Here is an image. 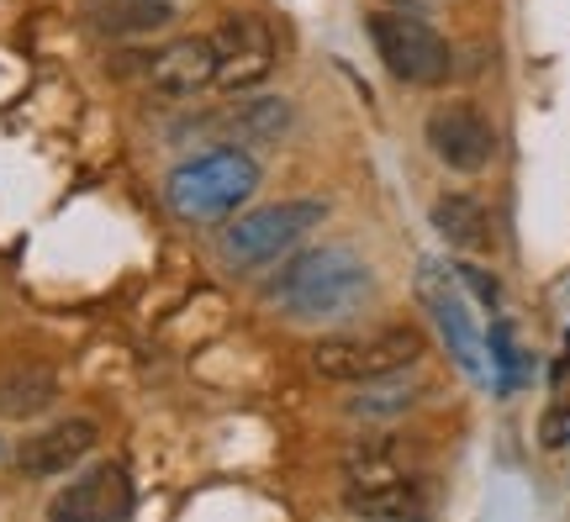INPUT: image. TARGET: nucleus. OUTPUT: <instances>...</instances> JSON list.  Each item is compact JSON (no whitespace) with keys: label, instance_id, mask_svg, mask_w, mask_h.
Segmentation results:
<instances>
[{"label":"nucleus","instance_id":"1","mask_svg":"<svg viewBox=\"0 0 570 522\" xmlns=\"http://www.w3.org/2000/svg\"><path fill=\"white\" fill-rule=\"evenodd\" d=\"M375 275L354 248H312L281 269L269 302L291 322H344L370 302Z\"/></svg>","mask_w":570,"mask_h":522},{"label":"nucleus","instance_id":"4","mask_svg":"<svg viewBox=\"0 0 570 522\" xmlns=\"http://www.w3.org/2000/svg\"><path fill=\"white\" fill-rule=\"evenodd\" d=\"M370 42H375V53H381V63L391 69V80L402 85H423V90H433V85H444L449 75H454V53H449V42L428 27L417 11H375L370 17Z\"/></svg>","mask_w":570,"mask_h":522},{"label":"nucleus","instance_id":"3","mask_svg":"<svg viewBox=\"0 0 570 522\" xmlns=\"http://www.w3.org/2000/svg\"><path fill=\"white\" fill-rule=\"evenodd\" d=\"M417 360H423V333L407 327V322L375 327V333H348V338H323L312 348V370L338 385H365L375 375H402Z\"/></svg>","mask_w":570,"mask_h":522},{"label":"nucleus","instance_id":"18","mask_svg":"<svg viewBox=\"0 0 570 522\" xmlns=\"http://www.w3.org/2000/svg\"><path fill=\"white\" fill-rule=\"evenodd\" d=\"M491 364H497V385H502V391H518V385L529 381V360H523V348L512 343L508 322H491Z\"/></svg>","mask_w":570,"mask_h":522},{"label":"nucleus","instance_id":"11","mask_svg":"<svg viewBox=\"0 0 570 522\" xmlns=\"http://www.w3.org/2000/svg\"><path fill=\"white\" fill-rule=\"evenodd\" d=\"M90 449H96V422L69 417V422H53V427L32 433V439H21L17 464L27 470V475H42V481H48V475L75 470V464H80Z\"/></svg>","mask_w":570,"mask_h":522},{"label":"nucleus","instance_id":"17","mask_svg":"<svg viewBox=\"0 0 570 522\" xmlns=\"http://www.w3.org/2000/svg\"><path fill=\"white\" fill-rule=\"evenodd\" d=\"M412 402H417V385L396 381V375H375V381H365V396L354 402V417H396Z\"/></svg>","mask_w":570,"mask_h":522},{"label":"nucleus","instance_id":"21","mask_svg":"<svg viewBox=\"0 0 570 522\" xmlns=\"http://www.w3.org/2000/svg\"><path fill=\"white\" fill-rule=\"evenodd\" d=\"M550 385H554V396H570V333H566V354L554 360V375H550Z\"/></svg>","mask_w":570,"mask_h":522},{"label":"nucleus","instance_id":"16","mask_svg":"<svg viewBox=\"0 0 570 522\" xmlns=\"http://www.w3.org/2000/svg\"><path fill=\"white\" fill-rule=\"evenodd\" d=\"M407 460H402V443H360L348 454V481L370 485V481H402Z\"/></svg>","mask_w":570,"mask_h":522},{"label":"nucleus","instance_id":"7","mask_svg":"<svg viewBox=\"0 0 570 522\" xmlns=\"http://www.w3.org/2000/svg\"><path fill=\"white\" fill-rule=\"evenodd\" d=\"M417 296H423L433 327L444 333L454 364L465 370L470 381H487V343H481V333H475L470 306H465V296H460V285L449 280V269H439V264H423V269H417Z\"/></svg>","mask_w":570,"mask_h":522},{"label":"nucleus","instance_id":"8","mask_svg":"<svg viewBox=\"0 0 570 522\" xmlns=\"http://www.w3.org/2000/svg\"><path fill=\"white\" fill-rule=\"evenodd\" d=\"M212 53H217V85L223 90H248L275 69V32L265 17L254 11H233V17L212 32Z\"/></svg>","mask_w":570,"mask_h":522},{"label":"nucleus","instance_id":"14","mask_svg":"<svg viewBox=\"0 0 570 522\" xmlns=\"http://www.w3.org/2000/svg\"><path fill=\"white\" fill-rule=\"evenodd\" d=\"M344 506L354 512V518H417V512H423V496H417V481L402 475V481L348 485Z\"/></svg>","mask_w":570,"mask_h":522},{"label":"nucleus","instance_id":"22","mask_svg":"<svg viewBox=\"0 0 570 522\" xmlns=\"http://www.w3.org/2000/svg\"><path fill=\"white\" fill-rule=\"evenodd\" d=\"M396 11H428V6H444V0H391Z\"/></svg>","mask_w":570,"mask_h":522},{"label":"nucleus","instance_id":"13","mask_svg":"<svg viewBox=\"0 0 570 522\" xmlns=\"http://www.w3.org/2000/svg\"><path fill=\"white\" fill-rule=\"evenodd\" d=\"M433 227H439V238L449 248H460V254H481L491 248V211L475 196H439L433 201Z\"/></svg>","mask_w":570,"mask_h":522},{"label":"nucleus","instance_id":"2","mask_svg":"<svg viewBox=\"0 0 570 522\" xmlns=\"http://www.w3.org/2000/svg\"><path fill=\"white\" fill-rule=\"evenodd\" d=\"M259 190V164L244 148H212L169 175V211L185 221H227Z\"/></svg>","mask_w":570,"mask_h":522},{"label":"nucleus","instance_id":"20","mask_svg":"<svg viewBox=\"0 0 570 522\" xmlns=\"http://www.w3.org/2000/svg\"><path fill=\"white\" fill-rule=\"evenodd\" d=\"M454 275H460V280H465L470 290H475V302H481V306H497V302H502V285L491 280V275L481 269V264H460Z\"/></svg>","mask_w":570,"mask_h":522},{"label":"nucleus","instance_id":"12","mask_svg":"<svg viewBox=\"0 0 570 522\" xmlns=\"http://www.w3.org/2000/svg\"><path fill=\"white\" fill-rule=\"evenodd\" d=\"M85 17L96 32L106 38H142V32H159L175 21V6L169 0H90Z\"/></svg>","mask_w":570,"mask_h":522},{"label":"nucleus","instance_id":"6","mask_svg":"<svg viewBox=\"0 0 570 522\" xmlns=\"http://www.w3.org/2000/svg\"><path fill=\"white\" fill-rule=\"evenodd\" d=\"M428 148L449 169L481 175L497 159V127H491V117L475 101H444L428 111Z\"/></svg>","mask_w":570,"mask_h":522},{"label":"nucleus","instance_id":"9","mask_svg":"<svg viewBox=\"0 0 570 522\" xmlns=\"http://www.w3.org/2000/svg\"><path fill=\"white\" fill-rule=\"evenodd\" d=\"M127 512H132V485H127L122 464H96L90 475H80L69 491L53 496V518L69 522H111Z\"/></svg>","mask_w":570,"mask_h":522},{"label":"nucleus","instance_id":"19","mask_svg":"<svg viewBox=\"0 0 570 522\" xmlns=\"http://www.w3.org/2000/svg\"><path fill=\"white\" fill-rule=\"evenodd\" d=\"M539 443L544 449H566L570 443V396H554V406L539 422Z\"/></svg>","mask_w":570,"mask_h":522},{"label":"nucleus","instance_id":"15","mask_svg":"<svg viewBox=\"0 0 570 522\" xmlns=\"http://www.w3.org/2000/svg\"><path fill=\"white\" fill-rule=\"evenodd\" d=\"M53 391L59 385L48 370H11V375H0V417H32L53 402Z\"/></svg>","mask_w":570,"mask_h":522},{"label":"nucleus","instance_id":"10","mask_svg":"<svg viewBox=\"0 0 570 522\" xmlns=\"http://www.w3.org/2000/svg\"><path fill=\"white\" fill-rule=\"evenodd\" d=\"M148 85L159 96H196L206 85H217V53L212 38H175L148 59Z\"/></svg>","mask_w":570,"mask_h":522},{"label":"nucleus","instance_id":"5","mask_svg":"<svg viewBox=\"0 0 570 522\" xmlns=\"http://www.w3.org/2000/svg\"><path fill=\"white\" fill-rule=\"evenodd\" d=\"M317 221H323V201H275V206H259V211L238 217L223 233V254L238 264V269H265V264L281 259L285 248H296V243H302Z\"/></svg>","mask_w":570,"mask_h":522}]
</instances>
